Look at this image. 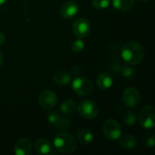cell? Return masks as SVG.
I'll list each match as a JSON object with an SVG mask.
<instances>
[{"instance_id":"28","label":"cell","mask_w":155,"mask_h":155,"mask_svg":"<svg viewBox=\"0 0 155 155\" xmlns=\"http://www.w3.org/2000/svg\"><path fill=\"white\" fill-rule=\"evenodd\" d=\"M5 2V0H0V5H3Z\"/></svg>"},{"instance_id":"11","label":"cell","mask_w":155,"mask_h":155,"mask_svg":"<svg viewBox=\"0 0 155 155\" xmlns=\"http://www.w3.org/2000/svg\"><path fill=\"white\" fill-rule=\"evenodd\" d=\"M32 143L27 138L17 140L15 144V153L16 155H30L32 153Z\"/></svg>"},{"instance_id":"13","label":"cell","mask_w":155,"mask_h":155,"mask_svg":"<svg viewBox=\"0 0 155 155\" xmlns=\"http://www.w3.org/2000/svg\"><path fill=\"white\" fill-rule=\"evenodd\" d=\"M77 140L83 144H90L94 142V134L90 129L87 128H81L77 131L76 134Z\"/></svg>"},{"instance_id":"29","label":"cell","mask_w":155,"mask_h":155,"mask_svg":"<svg viewBox=\"0 0 155 155\" xmlns=\"http://www.w3.org/2000/svg\"><path fill=\"white\" fill-rule=\"evenodd\" d=\"M143 1H146V0H143Z\"/></svg>"},{"instance_id":"3","label":"cell","mask_w":155,"mask_h":155,"mask_svg":"<svg viewBox=\"0 0 155 155\" xmlns=\"http://www.w3.org/2000/svg\"><path fill=\"white\" fill-rule=\"evenodd\" d=\"M103 134L110 141H117L122 134V127L114 119H107L103 125Z\"/></svg>"},{"instance_id":"24","label":"cell","mask_w":155,"mask_h":155,"mask_svg":"<svg viewBox=\"0 0 155 155\" xmlns=\"http://www.w3.org/2000/svg\"><path fill=\"white\" fill-rule=\"evenodd\" d=\"M70 124L71 123H70L69 119L64 118V117H61L60 120L58 121V123L54 125V127L56 129H66V128H69Z\"/></svg>"},{"instance_id":"8","label":"cell","mask_w":155,"mask_h":155,"mask_svg":"<svg viewBox=\"0 0 155 155\" xmlns=\"http://www.w3.org/2000/svg\"><path fill=\"white\" fill-rule=\"evenodd\" d=\"M39 105L45 110L53 109L57 104V97L55 93L51 90H45L41 93L38 98Z\"/></svg>"},{"instance_id":"7","label":"cell","mask_w":155,"mask_h":155,"mask_svg":"<svg viewBox=\"0 0 155 155\" xmlns=\"http://www.w3.org/2000/svg\"><path fill=\"white\" fill-rule=\"evenodd\" d=\"M123 101L127 107L134 108L141 102V94L135 87H128L123 93Z\"/></svg>"},{"instance_id":"6","label":"cell","mask_w":155,"mask_h":155,"mask_svg":"<svg viewBox=\"0 0 155 155\" xmlns=\"http://www.w3.org/2000/svg\"><path fill=\"white\" fill-rule=\"evenodd\" d=\"M73 90L78 95L87 96L93 92L94 86L89 79L85 77H76L73 81Z\"/></svg>"},{"instance_id":"15","label":"cell","mask_w":155,"mask_h":155,"mask_svg":"<svg viewBox=\"0 0 155 155\" xmlns=\"http://www.w3.org/2000/svg\"><path fill=\"white\" fill-rule=\"evenodd\" d=\"M119 144L122 148L125 150H133L137 144V138L134 135L128 134L124 135L122 138H119Z\"/></svg>"},{"instance_id":"14","label":"cell","mask_w":155,"mask_h":155,"mask_svg":"<svg viewBox=\"0 0 155 155\" xmlns=\"http://www.w3.org/2000/svg\"><path fill=\"white\" fill-rule=\"evenodd\" d=\"M96 84L101 90H108L113 85V78L109 74L102 73L96 78Z\"/></svg>"},{"instance_id":"25","label":"cell","mask_w":155,"mask_h":155,"mask_svg":"<svg viewBox=\"0 0 155 155\" xmlns=\"http://www.w3.org/2000/svg\"><path fill=\"white\" fill-rule=\"evenodd\" d=\"M110 0H93V5L97 9H104L108 7Z\"/></svg>"},{"instance_id":"19","label":"cell","mask_w":155,"mask_h":155,"mask_svg":"<svg viewBox=\"0 0 155 155\" xmlns=\"http://www.w3.org/2000/svg\"><path fill=\"white\" fill-rule=\"evenodd\" d=\"M121 73H122V75L124 79L128 80V81H131V80H134L136 76V71L134 68L129 66V65H124L121 69Z\"/></svg>"},{"instance_id":"9","label":"cell","mask_w":155,"mask_h":155,"mask_svg":"<svg viewBox=\"0 0 155 155\" xmlns=\"http://www.w3.org/2000/svg\"><path fill=\"white\" fill-rule=\"evenodd\" d=\"M90 31H91V24L86 18L80 17L76 19L75 22L74 23L73 32L77 37L84 38L90 34Z\"/></svg>"},{"instance_id":"18","label":"cell","mask_w":155,"mask_h":155,"mask_svg":"<svg viewBox=\"0 0 155 155\" xmlns=\"http://www.w3.org/2000/svg\"><path fill=\"white\" fill-rule=\"evenodd\" d=\"M75 109H76V104L73 100H67V101L64 102L60 106L61 112L64 114H73L75 111Z\"/></svg>"},{"instance_id":"2","label":"cell","mask_w":155,"mask_h":155,"mask_svg":"<svg viewBox=\"0 0 155 155\" xmlns=\"http://www.w3.org/2000/svg\"><path fill=\"white\" fill-rule=\"evenodd\" d=\"M54 146L60 153H72L76 150V141L72 134L62 132L54 137Z\"/></svg>"},{"instance_id":"23","label":"cell","mask_w":155,"mask_h":155,"mask_svg":"<svg viewBox=\"0 0 155 155\" xmlns=\"http://www.w3.org/2000/svg\"><path fill=\"white\" fill-rule=\"evenodd\" d=\"M62 116L60 115V114L57 112V111H53V112H50L47 115V119H48V122L50 124H52L54 126L58 123V121L60 120Z\"/></svg>"},{"instance_id":"27","label":"cell","mask_w":155,"mask_h":155,"mask_svg":"<svg viewBox=\"0 0 155 155\" xmlns=\"http://www.w3.org/2000/svg\"><path fill=\"white\" fill-rule=\"evenodd\" d=\"M3 54H2V52L0 51V65L2 64V63H3Z\"/></svg>"},{"instance_id":"20","label":"cell","mask_w":155,"mask_h":155,"mask_svg":"<svg viewBox=\"0 0 155 155\" xmlns=\"http://www.w3.org/2000/svg\"><path fill=\"white\" fill-rule=\"evenodd\" d=\"M137 121V117L135 115V114L132 111H128L126 112L124 116H123V122L125 125L127 126H133L135 124Z\"/></svg>"},{"instance_id":"21","label":"cell","mask_w":155,"mask_h":155,"mask_svg":"<svg viewBox=\"0 0 155 155\" xmlns=\"http://www.w3.org/2000/svg\"><path fill=\"white\" fill-rule=\"evenodd\" d=\"M143 144L147 148H153L155 144V136L153 133L148 134L143 138Z\"/></svg>"},{"instance_id":"16","label":"cell","mask_w":155,"mask_h":155,"mask_svg":"<svg viewBox=\"0 0 155 155\" xmlns=\"http://www.w3.org/2000/svg\"><path fill=\"white\" fill-rule=\"evenodd\" d=\"M113 5L116 10L120 12H126L134 5V0H114Z\"/></svg>"},{"instance_id":"22","label":"cell","mask_w":155,"mask_h":155,"mask_svg":"<svg viewBox=\"0 0 155 155\" xmlns=\"http://www.w3.org/2000/svg\"><path fill=\"white\" fill-rule=\"evenodd\" d=\"M84 42L78 37V39L74 40L72 44V50L74 53H80L84 50Z\"/></svg>"},{"instance_id":"5","label":"cell","mask_w":155,"mask_h":155,"mask_svg":"<svg viewBox=\"0 0 155 155\" xmlns=\"http://www.w3.org/2000/svg\"><path fill=\"white\" fill-rule=\"evenodd\" d=\"M140 124L145 129H153L155 125V108L153 105L144 106L139 113Z\"/></svg>"},{"instance_id":"10","label":"cell","mask_w":155,"mask_h":155,"mask_svg":"<svg viewBox=\"0 0 155 155\" xmlns=\"http://www.w3.org/2000/svg\"><path fill=\"white\" fill-rule=\"evenodd\" d=\"M78 5L75 1L70 0L65 2L61 9H60V14L64 18V19H71L73 18L78 12Z\"/></svg>"},{"instance_id":"17","label":"cell","mask_w":155,"mask_h":155,"mask_svg":"<svg viewBox=\"0 0 155 155\" xmlns=\"http://www.w3.org/2000/svg\"><path fill=\"white\" fill-rule=\"evenodd\" d=\"M54 82L59 85H66L71 82V75L64 70L56 72L54 75Z\"/></svg>"},{"instance_id":"4","label":"cell","mask_w":155,"mask_h":155,"mask_svg":"<svg viewBox=\"0 0 155 155\" xmlns=\"http://www.w3.org/2000/svg\"><path fill=\"white\" fill-rule=\"evenodd\" d=\"M77 111L79 114L84 119H94L98 114V106L92 100H83L81 101L77 106Z\"/></svg>"},{"instance_id":"1","label":"cell","mask_w":155,"mask_h":155,"mask_svg":"<svg viewBox=\"0 0 155 155\" xmlns=\"http://www.w3.org/2000/svg\"><path fill=\"white\" fill-rule=\"evenodd\" d=\"M122 57L124 62L134 65L141 63L144 57V49L143 45L137 42L130 41L122 47Z\"/></svg>"},{"instance_id":"26","label":"cell","mask_w":155,"mask_h":155,"mask_svg":"<svg viewBox=\"0 0 155 155\" xmlns=\"http://www.w3.org/2000/svg\"><path fill=\"white\" fill-rule=\"evenodd\" d=\"M5 35H4L3 33H1V32H0V45H2V44L5 42Z\"/></svg>"},{"instance_id":"12","label":"cell","mask_w":155,"mask_h":155,"mask_svg":"<svg viewBox=\"0 0 155 155\" xmlns=\"http://www.w3.org/2000/svg\"><path fill=\"white\" fill-rule=\"evenodd\" d=\"M34 148L38 154H49L52 151V144L48 139L40 138L35 141Z\"/></svg>"}]
</instances>
